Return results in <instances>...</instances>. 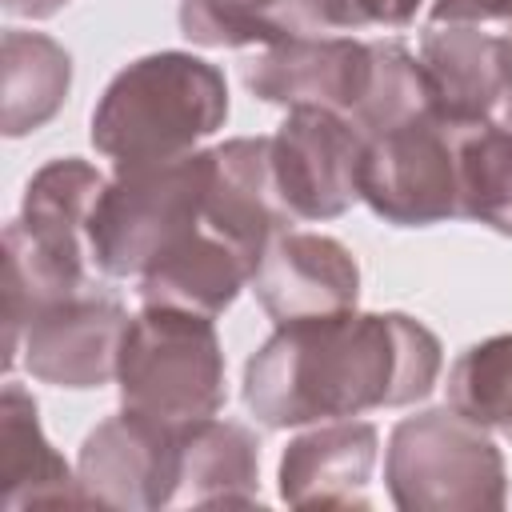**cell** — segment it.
<instances>
[{"instance_id": "6da1fadb", "label": "cell", "mask_w": 512, "mask_h": 512, "mask_svg": "<svg viewBox=\"0 0 512 512\" xmlns=\"http://www.w3.org/2000/svg\"><path fill=\"white\" fill-rule=\"evenodd\" d=\"M444 368L432 328L404 312L276 324L244 364V408L264 428H308L424 400Z\"/></svg>"}, {"instance_id": "7a4b0ae2", "label": "cell", "mask_w": 512, "mask_h": 512, "mask_svg": "<svg viewBox=\"0 0 512 512\" xmlns=\"http://www.w3.org/2000/svg\"><path fill=\"white\" fill-rule=\"evenodd\" d=\"M228 120L224 72L192 52H152L120 68L92 108V148L112 168L200 152Z\"/></svg>"}, {"instance_id": "3957f363", "label": "cell", "mask_w": 512, "mask_h": 512, "mask_svg": "<svg viewBox=\"0 0 512 512\" xmlns=\"http://www.w3.org/2000/svg\"><path fill=\"white\" fill-rule=\"evenodd\" d=\"M208 164V148H200L164 164L116 168L88 224L92 268L116 280H140L168 248L196 232L204 220Z\"/></svg>"}, {"instance_id": "277c9868", "label": "cell", "mask_w": 512, "mask_h": 512, "mask_svg": "<svg viewBox=\"0 0 512 512\" xmlns=\"http://www.w3.org/2000/svg\"><path fill=\"white\" fill-rule=\"evenodd\" d=\"M120 404L160 424H192L224 408V348L208 316L140 308L128 320L120 364Z\"/></svg>"}, {"instance_id": "5b68a950", "label": "cell", "mask_w": 512, "mask_h": 512, "mask_svg": "<svg viewBox=\"0 0 512 512\" xmlns=\"http://www.w3.org/2000/svg\"><path fill=\"white\" fill-rule=\"evenodd\" d=\"M388 496L404 512H484L504 508V456L480 424L456 408L404 416L384 452Z\"/></svg>"}, {"instance_id": "8992f818", "label": "cell", "mask_w": 512, "mask_h": 512, "mask_svg": "<svg viewBox=\"0 0 512 512\" xmlns=\"http://www.w3.org/2000/svg\"><path fill=\"white\" fill-rule=\"evenodd\" d=\"M460 128L432 112L364 140L360 200L396 228H428L460 216Z\"/></svg>"}, {"instance_id": "52a82bcc", "label": "cell", "mask_w": 512, "mask_h": 512, "mask_svg": "<svg viewBox=\"0 0 512 512\" xmlns=\"http://www.w3.org/2000/svg\"><path fill=\"white\" fill-rule=\"evenodd\" d=\"M364 132L328 108H288L268 136L276 204L288 220L324 224L360 200Z\"/></svg>"}, {"instance_id": "ba28073f", "label": "cell", "mask_w": 512, "mask_h": 512, "mask_svg": "<svg viewBox=\"0 0 512 512\" xmlns=\"http://www.w3.org/2000/svg\"><path fill=\"white\" fill-rule=\"evenodd\" d=\"M244 88L280 108H328L356 120L372 88V40L288 28L244 64Z\"/></svg>"}, {"instance_id": "9c48e42d", "label": "cell", "mask_w": 512, "mask_h": 512, "mask_svg": "<svg viewBox=\"0 0 512 512\" xmlns=\"http://www.w3.org/2000/svg\"><path fill=\"white\" fill-rule=\"evenodd\" d=\"M76 476L88 504L128 512L172 508L176 428L120 408L84 436Z\"/></svg>"}, {"instance_id": "30bf717a", "label": "cell", "mask_w": 512, "mask_h": 512, "mask_svg": "<svg viewBox=\"0 0 512 512\" xmlns=\"http://www.w3.org/2000/svg\"><path fill=\"white\" fill-rule=\"evenodd\" d=\"M128 312L92 292H76L44 304L20 344V364L32 380L52 388H104L116 380L120 344L128 332Z\"/></svg>"}, {"instance_id": "8fae6325", "label": "cell", "mask_w": 512, "mask_h": 512, "mask_svg": "<svg viewBox=\"0 0 512 512\" xmlns=\"http://www.w3.org/2000/svg\"><path fill=\"white\" fill-rule=\"evenodd\" d=\"M272 324L312 320L348 312L360 300V264L356 256L320 232H292L280 228L248 284Z\"/></svg>"}, {"instance_id": "7c38bea8", "label": "cell", "mask_w": 512, "mask_h": 512, "mask_svg": "<svg viewBox=\"0 0 512 512\" xmlns=\"http://www.w3.org/2000/svg\"><path fill=\"white\" fill-rule=\"evenodd\" d=\"M420 68L432 116L448 124L496 120L512 92V36L480 24H428L420 36Z\"/></svg>"}, {"instance_id": "4fadbf2b", "label": "cell", "mask_w": 512, "mask_h": 512, "mask_svg": "<svg viewBox=\"0 0 512 512\" xmlns=\"http://www.w3.org/2000/svg\"><path fill=\"white\" fill-rule=\"evenodd\" d=\"M380 436L364 420H324L288 440L280 496L292 508H368Z\"/></svg>"}, {"instance_id": "5bb4252c", "label": "cell", "mask_w": 512, "mask_h": 512, "mask_svg": "<svg viewBox=\"0 0 512 512\" xmlns=\"http://www.w3.org/2000/svg\"><path fill=\"white\" fill-rule=\"evenodd\" d=\"M208 192H204V224L244 248L256 264L268 240L292 224L272 188L268 136H236L208 148Z\"/></svg>"}, {"instance_id": "9a60e30c", "label": "cell", "mask_w": 512, "mask_h": 512, "mask_svg": "<svg viewBox=\"0 0 512 512\" xmlns=\"http://www.w3.org/2000/svg\"><path fill=\"white\" fill-rule=\"evenodd\" d=\"M252 272L256 260L200 220L196 232H188L140 276L136 292L148 308H172L216 320L224 308H232L240 288L252 284Z\"/></svg>"}, {"instance_id": "2e32d148", "label": "cell", "mask_w": 512, "mask_h": 512, "mask_svg": "<svg viewBox=\"0 0 512 512\" xmlns=\"http://www.w3.org/2000/svg\"><path fill=\"white\" fill-rule=\"evenodd\" d=\"M260 500V444L252 428L204 416L176 428L172 508H236Z\"/></svg>"}, {"instance_id": "e0dca14e", "label": "cell", "mask_w": 512, "mask_h": 512, "mask_svg": "<svg viewBox=\"0 0 512 512\" xmlns=\"http://www.w3.org/2000/svg\"><path fill=\"white\" fill-rule=\"evenodd\" d=\"M0 504L4 512L88 504L80 476L44 436L36 400L16 380L0 396Z\"/></svg>"}, {"instance_id": "ac0fdd59", "label": "cell", "mask_w": 512, "mask_h": 512, "mask_svg": "<svg viewBox=\"0 0 512 512\" xmlns=\"http://www.w3.org/2000/svg\"><path fill=\"white\" fill-rule=\"evenodd\" d=\"M72 56L44 32L8 28L4 32V68H0V128L8 140H20L44 128L68 100Z\"/></svg>"}, {"instance_id": "d6986e66", "label": "cell", "mask_w": 512, "mask_h": 512, "mask_svg": "<svg viewBox=\"0 0 512 512\" xmlns=\"http://www.w3.org/2000/svg\"><path fill=\"white\" fill-rule=\"evenodd\" d=\"M460 216L512 236V128L500 120L460 128Z\"/></svg>"}, {"instance_id": "ffe728a7", "label": "cell", "mask_w": 512, "mask_h": 512, "mask_svg": "<svg viewBox=\"0 0 512 512\" xmlns=\"http://www.w3.org/2000/svg\"><path fill=\"white\" fill-rule=\"evenodd\" d=\"M448 408L512 440V332L488 336L456 356L448 368Z\"/></svg>"}, {"instance_id": "44dd1931", "label": "cell", "mask_w": 512, "mask_h": 512, "mask_svg": "<svg viewBox=\"0 0 512 512\" xmlns=\"http://www.w3.org/2000/svg\"><path fill=\"white\" fill-rule=\"evenodd\" d=\"M180 32L200 48H264L288 32V0H180Z\"/></svg>"}, {"instance_id": "7402d4cb", "label": "cell", "mask_w": 512, "mask_h": 512, "mask_svg": "<svg viewBox=\"0 0 512 512\" xmlns=\"http://www.w3.org/2000/svg\"><path fill=\"white\" fill-rule=\"evenodd\" d=\"M424 112H432V100H428V80H424L420 56L396 40H372V88L352 124L364 136H376L384 128L416 120Z\"/></svg>"}, {"instance_id": "603a6c76", "label": "cell", "mask_w": 512, "mask_h": 512, "mask_svg": "<svg viewBox=\"0 0 512 512\" xmlns=\"http://www.w3.org/2000/svg\"><path fill=\"white\" fill-rule=\"evenodd\" d=\"M424 0H288V28L352 36V32H388L416 20Z\"/></svg>"}, {"instance_id": "cb8c5ba5", "label": "cell", "mask_w": 512, "mask_h": 512, "mask_svg": "<svg viewBox=\"0 0 512 512\" xmlns=\"http://www.w3.org/2000/svg\"><path fill=\"white\" fill-rule=\"evenodd\" d=\"M428 24H504L512 28V0H432Z\"/></svg>"}, {"instance_id": "d4e9b609", "label": "cell", "mask_w": 512, "mask_h": 512, "mask_svg": "<svg viewBox=\"0 0 512 512\" xmlns=\"http://www.w3.org/2000/svg\"><path fill=\"white\" fill-rule=\"evenodd\" d=\"M68 4L72 0H4V12L16 16V20H52Z\"/></svg>"}, {"instance_id": "484cf974", "label": "cell", "mask_w": 512, "mask_h": 512, "mask_svg": "<svg viewBox=\"0 0 512 512\" xmlns=\"http://www.w3.org/2000/svg\"><path fill=\"white\" fill-rule=\"evenodd\" d=\"M496 120L512 128V92H508V100H504V108H500V116H496Z\"/></svg>"}]
</instances>
